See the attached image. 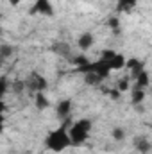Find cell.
<instances>
[{"label": "cell", "mask_w": 152, "mask_h": 154, "mask_svg": "<svg viewBox=\"0 0 152 154\" xmlns=\"http://www.w3.org/2000/svg\"><path fill=\"white\" fill-rule=\"evenodd\" d=\"M45 147L52 152H63L68 147H72L70 143V136H68V129L66 125H59L57 129L50 131L45 138Z\"/></svg>", "instance_id": "6da1fadb"}, {"label": "cell", "mask_w": 152, "mask_h": 154, "mask_svg": "<svg viewBox=\"0 0 152 154\" xmlns=\"http://www.w3.org/2000/svg\"><path fill=\"white\" fill-rule=\"evenodd\" d=\"M91 129H93V124L90 118H81V120H75L70 129H68V136H70V143L74 147H79V145H84L91 134Z\"/></svg>", "instance_id": "7a4b0ae2"}, {"label": "cell", "mask_w": 152, "mask_h": 154, "mask_svg": "<svg viewBox=\"0 0 152 154\" xmlns=\"http://www.w3.org/2000/svg\"><path fill=\"white\" fill-rule=\"evenodd\" d=\"M47 86H48L47 79H45L43 75H38V74H31V77L25 81V88H29V90H31V91H34V93L45 91V90H47Z\"/></svg>", "instance_id": "3957f363"}, {"label": "cell", "mask_w": 152, "mask_h": 154, "mask_svg": "<svg viewBox=\"0 0 152 154\" xmlns=\"http://www.w3.org/2000/svg\"><path fill=\"white\" fill-rule=\"evenodd\" d=\"M31 14H45V16H54V7L50 0H36L29 11Z\"/></svg>", "instance_id": "277c9868"}, {"label": "cell", "mask_w": 152, "mask_h": 154, "mask_svg": "<svg viewBox=\"0 0 152 154\" xmlns=\"http://www.w3.org/2000/svg\"><path fill=\"white\" fill-rule=\"evenodd\" d=\"M56 111H57V116L59 118H63V120H66L70 113H72V100L70 99H63L57 106H56Z\"/></svg>", "instance_id": "5b68a950"}, {"label": "cell", "mask_w": 152, "mask_h": 154, "mask_svg": "<svg viewBox=\"0 0 152 154\" xmlns=\"http://www.w3.org/2000/svg\"><path fill=\"white\" fill-rule=\"evenodd\" d=\"M129 91H131V102H132V104L143 102V99H145V95H147V90H145V88H138V86H134V84H131Z\"/></svg>", "instance_id": "8992f818"}, {"label": "cell", "mask_w": 152, "mask_h": 154, "mask_svg": "<svg viewBox=\"0 0 152 154\" xmlns=\"http://www.w3.org/2000/svg\"><path fill=\"white\" fill-rule=\"evenodd\" d=\"M77 45H79L81 50H88V48H91V47L95 45V36H93L91 32H84V34L79 36Z\"/></svg>", "instance_id": "52a82bcc"}, {"label": "cell", "mask_w": 152, "mask_h": 154, "mask_svg": "<svg viewBox=\"0 0 152 154\" xmlns=\"http://www.w3.org/2000/svg\"><path fill=\"white\" fill-rule=\"evenodd\" d=\"M134 143H136V147H138L140 152L147 154L150 151V142H149V138H145V136H138V138L134 140Z\"/></svg>", "instance_id": "ba28073f"}, {"label": "cell", "mask_w": 152, "mask_h": 154, "mask_svg": "<svg viewBox=\"0 0 152 154\" xmlns=\"http://www.w3.org/2000/svg\"><path fill=\"white\" fill-rule=\"evenodd\" d=\"M136 4H138V0H116V9L125 13V11H131Z\"/></svg>", "instance_id": "9c48e42d"}, {"label": "cell", "mask_w": 152, "mask_h": 154, "mask_svg": "<svg viewBox=\"0 0 152 154\" xmlns=\"http://www.w3.org/2000/svg\"><path fill=\"white\" fill-rule=\"evenodd\" d=\"M36 106H38L39 109H47L48 106H50V102H48V99L45 97V91H39V93H36Z\"/></svg>", "instance_id": "30bf717a"}, {"label": "cell", "mask_w": 152, "mask_h": 154, "mask_svg": "<svg viewBox=\"0 0 152 154\" xmlns=\"http://www.w3.org/2000/svg\"><path fill=\"white\" fill-rule=\"evenodd\" d=\"M11 88V81L7 77H0V100H4V95L9 91Z\"/></svg>", "instance_id": "8fae6325"}, {"label": "cell", "mask_w": 152, "mask_h": 154, "mask_svg": "<svg viewBox=\"0 0 152 154\" xmlns=\"http://www.w3.org/2000/svg\"><path fill=\"white\" fill-rule=\"evenodd\" d=\"M13 56V47L11 45H0V61H5Z\"/></svg>", "instance_id": "7c38bea8"}, {"label": "cell", "mask_w": 152, "mask_h": 154, "mask_svg": "<svg viewBox=\"0 0 152 154\" xmlns=\"http://www.w3.org/2000/svg\"><path fill=\"white\" fill-rule=\"evenodd\" d=\"M111 138H113L114 142H122V140H125V129H122V127H114L113 131H111Z\"/></svg>", "instance_id": "4fadbf2b"}, {"label": "cell", "mask_w": 152, "mask_h": 154, "mask_svg": "<svg viewBox=\"0 0 152 154\" xmlns=\"http://www.w3.org/2000/svg\"><path fill=\"white\" fill-rule=\"evenodd\" d=\"M129 88H131V79H120L116 91H129Z\"/></svg>", "instance_id": "5bb4252c"}, {"label": "cell", "mask_w": 152, "mask_h": 154, "mask_svg": "<svg viewBox=\"0 0 152 154\" xmlns=\"http://www.w3.org/2000/svg\"><path fill=\"white\" fill-rule=\"evenodd\" d=\"M4 113H5V102L0 100V116H4Z\"/></svg>", "instance_id": "9a60e30c"}, {"label": "cell", "mask_w": 152, "mask_h": 154, "mask_svg": "<svg viewBox=\"0 0 152 154\" xmlns=\"http://www.w3.org/2000/svg\"><path fill=\"white\" fill-rule=\"evenodd\" d=\"M4 127H5V122H4V116H0V134L4 131Z\"/></svg>", "instance_id": "2e32d148"}, {"label": "cell", "mask_w": 152, "mask_h": 154, "mask_svg": "<svg viewBox=\"0 0 152 154\" xmlns=\"http://www.w3.org/2000/svg\"><path fill=\"white\" fill-rule=\"evenodd\" d=\"M7 2H9L11 5H20V2H22V0H7Z\"/></svg>", "instance_id": "e0dca14e"}]
</instances>
